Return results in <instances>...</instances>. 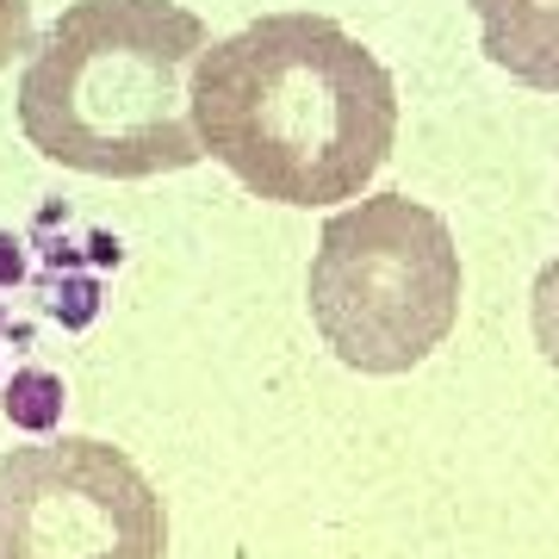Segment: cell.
Returning a JSON list of instances; mask_svg holds the SVG:
<instances>
[{"label": "cell", "instance_id": "cell-1", "mask_svg": "<svg viewBox=\"0 0 559 559\" xmlns=\"http://www.w3.org/2000/svg\"><path fill=\"white\" fill-rule=\"evenodd\" d=\"M205 156L274 205L360 200L399 138L385 62L323 13H267L193 62Z\"/></svg>", "mask_w": 559, "mask_h": 559}, {"label": "cell", "instance_id": "cell-2", "mask_svg": "<svg viewBox=\"0 0 559 559\" xmlns=\"http://www.w3.org/2000/svg\"><path fill=\"white\" fill-rule=\"evenodd\" d=\"M205 20L175 0H75L20 75V131L62 168L106 180L175 175L205 156L193 62Z\"/></svg>", "mask_w": 559, "mask_h": 559}, {"label": "cell", "instance_id": "cell-3", "mask_svg": "<svg viewBox=\"0 0 559 559\" xmlns=\"http://www.w3.org/2000/svg\"><path fill=\"white\" fill-rule=\"evenodd\" d=\"M311 323L355 373H411L460 323V249L441 212L411 193H373L323 224L311 274Z\"/></svg>", "mask_w": 559, "mask_h": 559}, {"label": "cell", "instance_id": "cell-4", "mask_svg": "<svg viewBox=\"0 0 559 559\" xmlns=\"http://www.w3.org/2000/svg\"><path fill=\"white\" fill-rule=\"evenodd\" d=\"M168 522L138 466L87 436L0 460V559H162Z\"/></svg>", "mask_w": 559, "mask_h": 559}, {"label": "cell", "instance_id": "cell-5", "mask_svg": "<svg viewBox=\"0 0 559 559\" xmlns=\"http://www.w3.org/2000/svg\"><path fill=\"white\" fill-rule=\"evenodd\" d=\"M479 13L485 57L510 81L559 94V0H466Z\"/></svg>", "mask_w": 559, "mask_h": 559}, {"label": "cell", "instance_id": "cell-6", "mask_svg": "<svg viewBox=\"0 0 559 559\" xmlns=\"http://www.w3.org/2000/svg\"><path fill=\"white\" fill-rule=\"evenodd\" d=\"M7 417H13V429H25V436H50L62 423V404H69V392H62L57 373H44V367H25V373H13L7 380Z\"/></svg>", "mask_w": 559, "mask_h": 559}, {"label": "cell", "instance_id": "cell-7", "mask_svg": "<svg viewBox=\"0 0 559 559\" xmlns=\"http://www.w3.org/2000/svg\"><path fill=\"white\" fill-rule=\"evenodd\" d=\"M44 311L62 323V330H87L100 318V280L94 274H75V267H57L44 280Z\"/></svg>", "mask_w": 559, "mask_h": 559}, {"label": "cell", "instance_id": "cell-8", "mask_svg": "<svg viewBox=\"0 0 559 559\" xmlns=\"http://www.w3.org/2000/svg\"><path fill=\"white\" fill-rule=\"evenodd\" d=\"M535 342H540V355L559 367V255L535 280Z\"/></svg>", "mask_w": 559, "mask_h": 559}, {"label": "cell", "instance_id": "cell-9", "mask_svg": "<svg viewBox=\"0 0 559 559\" xmlns=\"http://www.w3.org/2000/svg\"><path fill=\"white\" fill-rule=\"evenodd\" d=\"M20 50H32V7L25 0H0V69Z\"/></svg>", "mask_w": 559, "mask_h": 559}, {"label": "cell", "instance_id": "cell-10", "mask_svg": "<svg viewBox=\"0 0 559 559\" xmlns=\"http://www.w3.org/2000/svg\"><path fill=\"white\" fill-rule=\"evenodd\" d=\"M25 280V255H20V242L13 237H0V293H7V286H20Z\"/></svg>", "mask_w": 559, "mask_h": 559}, {"label": "cell", "instance_id": "cell-11", "mask_svg": "<svg viewBox=\"0 0 559 559\" xmlns=\"http://www.w3.org/2000/svg\"><path fill=\"white\" fill-rule=\"evenodd\" d=\"M0 330H7V318H0Z\"/></svg>", "mask_w": 559, "mask_h": 559}]
</instances>
